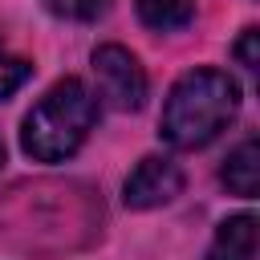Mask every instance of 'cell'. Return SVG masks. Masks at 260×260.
<instances>
[{
	"label": "cell",
	"instance_id": "obj_1",
	"mask_svg": "<svg viewBox=\"0 0 260 260\" xmlns=\"http://www.w3.org/2000/svg\"><path fill=\"white\" fill-rule=\"evenodd\" d=\"M240 110V85L232 73L199 65L187 69L167 102H162V118H158V134L167 146L175 150H199L207 146Z\"/></svg>",
	"mask_w": 260,
	"mask_h": 260
},
{
	"label": "cell",
	"instance_id": "obj_2",
	"mask_svg": "<svg viewBox=\"0 0 260 260\" xmlns=\"http://www.w3.org/2000/svg\"><path fill=\"white\" fill-rule=\"evenodd\" d=\"M98 122V98L77 77H61L20 122V146L37 162H61L81 150Z\"/></svg>",
	"mask_w": 260,
	"mask_h": 260
},
{
	"label": "cell",
	"instance_id": "obj_3",
	"mask_svg": "<svg viewBox=\"0 0 260 260\" xmlns=\"http://www.w3.org/2000/svg\"><path fill=\"white\" fill-rule=\"evenodd\" d=\"M93 77H98V93L110 110L134 114L146 102V73L138 65V57L122 45H98L93 49Z\"/></svg>",
	"mask_w": 260,
	"mask_h": 260
},
{
	"label": "cell",
	"instance_id": "obj_4",
	"mask_svg": "<svg viewBox=\"0 0 260 260\" xmlns=\"http://www.w3.org/2000/svg\"><path fill=\"white\" fill-rule=\"evenodd\" d=\"M175 195H183V167L167 154H146L130 175H126V187H122V199L130 211H150V207H162L171 203Z\"/></svg>",
	"mask_w": 260,
	"mask_h": 260
},
{
	"label": "cell",
	"instance_id": "obj_5",
	"mask_svg": "<svg viewBox=\"0 0 260 260\" xmlns=\"http://www.w3.org/2000/svg\"><path fill=\"white\" fill-rule=\"evenodd\" d=\"M252 256H256V215L240 211L215 228V240L203 260H252Z\"/></svg>",
	"mask_w": 260,
	"mask_h": 260
},
{
	"label": "cell",
	"instance_id": "obj_6",
	"mask_svg": "<svg viewBox=\"0 0 260 260\" xmlns=\"http://www.w3.org/2000/svg\"><path fill=\"white\" fill-rule=\"evenodd\" d=\"M219 183L240 195V199H256V187H260V146L256 138H244L219 167Z\"/></svg>",
	"mask_w": 260,
	"mask_h": 260
},
{
	"label": "cell",
	"instance_id": "obj_7",
	"mask_svg": "<svg viewBox=\"0 0 260 260\" xmlns=\"http://www.w3.org/2000/svg\"><path fill=\"white\" fill-rule=\"evenodd\" d=\"M134 12L146 28L154 32H175L187 28L195 16V0H134Z\"/></svg>",
	"mask_w": 260,
	"mask_h": 260
},
{
	"label": "cell",
	"instance_id": "obj_8",
	"mask_svg": "<svg viewBox=\"0 0 260 260\" xmlns=\"http://www.w3.org/2000/svg\"><path fill=\"white\" fill-rule=\"evenodd\" d=\"M28 77H32V65H28L24 57H16V53L0 41V102H4V98H12Z\"/></svg>",
	"mask_w": 260,
	"mask_h": 260
},
{
	"label": "cell",
	"instance_id": "obj_9",
	"mask_svg": "<svg viewBox=\"0 0 260 260\" xmlns=\"http://www.w3.org/2000/svg\"><path fill=\"white\" fill-rule=\"evenodd\" d=\"M53 16H65V20H98L106 16L110 0H41Z\"/></svg>",
	"mask_w": 260,
	"mask_h": 260
},
{
	"label": "cell",
	"instance_id": "obj_10",
	"mask_svg": "<svg viewBox=\"0 0 260 260\" xmlns=\"http://www.w3.org/2000/svg\"><path fill=\"white\" fill-rule=\"evenodd\" d=\"M256 45H260V28L248 24V28L240 32V41H236V61H240L244 69H260V49H256Z\"/></svg>",
	"mask_w": 260,
	"mask_h": 260
},
{
	"label": "cell",
	"instance_id": "obj_11",
	"mask_svg": "<svg viewBox=\"0 0 260 260\" xmlns=\"http://www.w3.org/2000/svg\"><path fill=\"white\" fill-rule=\"evenodd\" d=\"M0 167H4V138H0Z\"/></svg>",
	"mask_w": 260,
	"mask_h": 260
}]
</instances>
